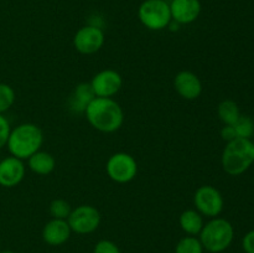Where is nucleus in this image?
Here are the masks:
<instances>
[{"mask_svg":"<svg viewBox=\"0 0 254 253\" xmlns=\"http://www.w3.org/2000/svg\"><path fill=\"white\" fill-rule=\"evenodd\" d=\"M88 123L102 133H114L124 122V112L121 104L113 98L96 97L84 111Z\"/></svg>","mask_w":254,"mask_h":253,"instance_id":"f257e3e1","label":"nucleus"},{"mask_svg":"<svg viewBox=\"0 0 254 253\" xmlns=\"http://www.w3.org/2000/svg\"><path fill=\"white\" fill-rule=\"evenodd\" d=\"M44 144V133L34 123H22L11 129L7 139L10 155L21 160H27L32 154L39 151Z\"/></svg>","mask_w":254,"mask_h":253,"instance_id":"f03ea898","label":"nucleus"},{"mask_svg":"<svg viewBox=\"0 0 254 253\" xmlns=\"http://www.w3.org/2000/svg\"><path fill=\"white\" fill-rule=\"evenodd\" d=\"M254 163V144L252 139L236 138L226 144L221 156V165L231 176L242 175Z\"/></svg>","mask_w":254,"mask_h":253,"instance_id":"7ed1b4c3","label":"nucleus"},{"mask_svg":"<svg viewBox=\"0 0 254 253\" xmlns=\"http://www.w3.org/2000/svg\"><path fill=\"white\" fill-rule=\"evenodd\" d=\"M198 236L203 250L211 253H221L227 250L233 242L235 228L226 218L213 217L203 225Z\"/></svg>","mask_w":254,"mask_h":253,"instance_id":"20e7f679","label":"nucleus"},{"mask_svg":"<svg viewBox=\"0 0 254 253\" xmlns=\"http://www.w3.org/2000/svg\"><path fill=\"white\" fill-rule=\"evenodd\" d=\"M138 17L149 30L160 31L170 24V5L166 0H144L138 9Z\"/></svg>","mask_w":254,"mask_h":253,"instance_id":"39448f33","label":"nucleus"},{"mask_svg":"<svg viewBox=\"0 0 254 253\" xmlns=\"http://www.w3.org/2000/svg\"><path fill=\"white\" fill-rule=\"evenodd\" d=\"M106 171L114 183H130L138 174V163L133 155L119 151L109 156L106 164Z\"/></svg>","mask_w":254,"mask_h":253,"instance_id":"423d86ee","label":"nucleus"},{"mask_svg":"<svg viewBox=\"0 0 254 253\" xmlns=\"http://www.w3.org/2000/svg\"><path fill=\"white\" fill-rule=\"evenodd\" d=\"M195 210L206 217H218L223 211L225 200L218 189L211 185H202L195 191L193 195Z\"/></svg>","mask_w":254,"mask_h":253,"instance_id":"0eeeda50","label":"nucleus"},{"mask_svg":"<svg viewBox=\"0 0 254 253\" xmlns=\"http://www.w3.org/2000/svg\"><path fill=\"white\" fill-rule=\"evenodd\" d=\"M67 222L72 232L88 235L94 232L101 225V212L92 205H79L72 208Z\"/></svg>","mask_w":254,"mask_h":253,"instance_id":"6e6552de","label":"nucleus"},{"mask_svg":"<svg viewBox=\"0 0 254 253\" xmlns=\"http://www.w3.org/2000/svg\"><path fill=\"white\" fill-rule=\"evenodd\" d=\"M106 36L104 31L98 26L86 25L82 26L73 36V46L79 54L93 55L103 47Z\"/></svg>","mask_w":254,"mask_h":253,"instance_id":"1a4fd4ad","label":"nucleus"},{"mask_svg":"<svg viewBox=\"0 0 254 253\" xmlns=\"http://www.w3.org/2000/svg\"><path fill=\"white\" fill-rule=\"evenodd\" d=\"M91 83L96 97H104V98H113L122 89L123 78L121 73L114 69H103L94 74Z\"/></svg>","mask_w":254,"mask_h":253,"instance_id":"9d476101","label":"nucleus"},{"mask_svg":"<svg viewBox=\"0 0 254 253\" xmlns=\"http://www.w3.org/2000/svg\"><path fill=\"white\" fill-rule=\"evenodd\" d=\"M26 168L24 160L10 155L0 160V186L15 188L25 178Z\"/></svg>","mask_w":254,"mask_h":253,"instance_id":"9b49d317","label":"nucleus"},{"mask_svg":"<svg viewBox=\"0 0 254 253\" xmlns=\"http://www.w3.org/2000/svg\"><path fill=\"white\" fill-rule=\"evenodd\" d=\"M174 88L184 99L193 101L202 93V82L196 73L184 69L174 77Z\"/></svg>","mask_w":254,"mask_h":253,"instance_id":"f8f14e48","label":"nucleus"},{"mask_svg":"<svg viewBox=\"0 0 254 253\" xmlns=\"http://www.w3.org/2000/svg\"><path fill=\"white\" fill-rule=\"evenodd\" d=\"M171 19L180 25H188L196 21L201 14L200 0H171Z\"/></svg>","mask_w":254,"mask_h":253,"instance_id":"ddd939ff","label":"nucleus"},{"mask_svg":"<svg viewBox=\"0 0 254 253\" xmlns=\"http://www.w3.org/2000/svg\"><path fill=\"white\" fill-rule=\"evenodd\" d=\"M72 230L67 220L52 218L42 228V240L50 246H61L71 237Z\"/></svg>","mask_w":254,"mask_h":253,"instance_id":"4468645a","label":"nucleus"},{"mask_svg":"<svg viewBox=\"0 0 254 253\" xmlns=\"http://www.w3.org/2000/svg\"><path fill=\"white\" fill-rule=\"evenodd\" d=\"M96 98L93 89H92L91 83L82 82L77 84L74 91L72 92L71 98H69V108L74 113H83L86 111L87 106Z\"/></svg>","mask_w":254,"mask_h":253,"instance_id":"2eb2a0df","label":"nucleus"},{"mask_svg":"<svg viewBox=\"0 0 254 253\" xmlns=\"http://www.w3.org/2000/svg\"><path fill=\"white\" fill-rule=\"evenodd\" d=\"M27 166L37 175H49L56 168V159L47 151L39 150L27 159Z\"/></svg>","mask_w":254,"mask_h":253,"instance_id":"dca6fc26","label":"nucleus"},{"mask_svg":"<svg viewBox=\"0 0 254 253\" xmlns=\"http://www.w3.org/2000/svg\"><path fill=\"white\" fill-rule=\"evenodd\" d=\"M179 223L184 232L188 236H197L200 235L203 225V216L195 208H189L185 210L179 217Z\"/></svg>","mask_w":254,"mask_h":253,"instance_id":"f3484780","label":"nucleus"},{"mask_svg":"<svg viewBox=\"0 0 254 253\" xmlns=\"http://www.w3.org/2000/svg\"><path fill=\"white\" fill-rule=\"evenodd\" d=\"M218 118L225 126H233L241 117V111L238 104L232 99H225L217 107Z\"/></svg>","mask_w":254,"mask_h":253,"instance_id":"a211bd4d","label":"nucleus"},{"mask_svg":"<svg viewBox=\"0 0 254 253\" xmlns=\"http://www.w3.org/2000/svg\"><path fill=\"white\" fill-rule=\"evenodd\" d=\"M203 246L196 236H185L175 247V253H203Z\"/></svg>","mask_w":254,"mask_h":253,"instance_id":"6ab92c4d","label":"nucleus"},{"mask_svg":"<svg viewBox=\"0 0 254 253\" xmlns=\"http://www.w3.org/2000/svg\"><path fill=\"white\" fill-rule=\"evenodd\" d=\"M50 215L52 218H59V220H67L71 213L72 207L69 205L68 201L64 200V198H55L51 201L49 206Z\"/></svg>","mask_w":254,"mask_h":253,"instance_id":"aec40b11","label":"nucleus"},{"mask_svg":"<svg viewBox=\"0 0 254 253\" xmlns=\"http://www.w3.org/2000/svg\"><path fill=\"white\" fill-rule=\"evenodd\" d=\"M233 126H235L238 138L251 139L252 136H254V121L251 117L241 114V117L233 124Z\"/></svg>","mask_w":254,"mask_h":253,"instance_id":"412c9836","label":"nucleus"},{"mask_svg":"<svg viewBox=\"0 0 254 253\" xmlns=\"http://www.w3.org/2000/svg\"><path fill=\"white\" fill-rule=\"evenodd\" d=\"M15 102V91L10 84L0 82V114L9 111Z\"/></svg>","mask_w":254,"mask_h":253,"instance_id":"4be33fe9","label":"nucleus"},{"mask_svg":"<svg viewBox=\"0 0 254 253\" xmlns=\"http://www.w3.org/2000/svg\"><path fill=\"white\" fill-rule=\"evenodd\" d=\"M93 253H122L118 246L109 240H101L94 246Z\"/></svg>","mask_w":254,"mask_h":253,"instance_id":"5701e85b","label":"nucleus"},{"mask_svg":"<svg viewBox=\"0 0 254 253\" xmlns=\"http://www.w3.org/2000/svg\"><path fill=\"white\" fill-rule=\"evenodd\" d=\"M11 126H10L9 121L4 114H0V149L6 146L7 139H9Z\"/></svg>","mask_w":254,"mask_h":253,"instance_id":"b1692460","label":"nucleus"},{"mask_svg":"<svg viewBox=\"0 0 254 253\" xmlns=\"http://www.w3.org/2000/svg\"><path fill=\"white\" fill-rule=\"evenodd\" d=\"M242 247L246 253H254V230L246 233L242 240Z\"/></svg>","mask_w":254,"mask_h":253,"instance_id":"393cba45","label":"nucleus"},{"mask_svg":"<svg viewBox=\"0 0 254 253\" xmlns=\"http://www.w3.org/2000/svg\"><path fill=\"white\" fill-rule=\"evenodd\" d=\"M221 138L226 141V143H230V141L235 140L236 138H238L237 133H236V129L233 126H225L221 129Z\"/></svg>","mask_w":254,"mask_h":253,"instance_id":"a878e982","label":"nucleus"},{"mask_svg":"<svg viewBox=\"0 0 254 253\" xmlns=\"http://www.w3.org/2000/svg\"><path fill=\"white\" fill-rule=\"evenodd\" d=\"M0 253H16V252H14V251L6 250V251H0Z\"/></svg>","mask_w":254,"mask_h":253,"instance_id":"bb28decb","label":"nucleus"},{"mask_svg":"<svg viewBox=\"0 0 254 253\" xmlns=\"http://www.w3.org/2000/svg\"><path fill=\"white\" fill-rule=\"evenodd\" d=\"M252 141H253V144H254V140H252Z\"/></svg>","mask_w":254,"mask_h":253,"instance_id":"cd10ccee","label":"nucleus"}]
</instances>
